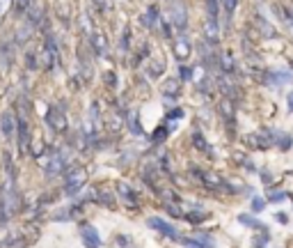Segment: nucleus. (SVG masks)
<instances>
[{
	"label": "nucleus",
	"mask_w": 293,
	"mask_h": 248,
	"mask_svg": "<svg viewBox=\"0 0 293 248\" xmlns=\"http://www.w3.org/2000/svg\"><path fill=\"white\" fill-rule=\"evenodd\" d=\"M119 195L124 198V202H126L131 209H138V200H135V193H133V188H131V186L119 184Z\"/></svg>",
	"instance_id": "nucleus-10"
},
{
	"label": "nucleus",
	"mask_w": 293,
	"mask_h": 248,
	"mask_svg": "<svg viewBox=\"0 0 293 248\" xmlns=\"http://www.w3.org/2000/svg\"><path fill=\"white\" fill-rule=\"evenodd\" d=\"M200 175V179L206 184V188H222L225 186V179L215 173H197Z\"/></svg>",
	"instance_id": "nucleus-7"
},
{
	"label": "nucleus",
	"mask_w": 293,
	"mask_h": 248,
	"mask_svg": "<svg viewBox=\"0 0 293 248\" xmlns=\"http://www.w3.org/2000/svg\"><path fill=\"white\" fill-rule=\"evenodd\" d=\"M92 46L96 53H106V37L101 33H94L92 35Z\"/></svg>",
	"instance_id": "nucleus-17"
},
{
	"label": "nucleus",
	"mask_w": 293,
	"mask_h": 248,
	"mask_svg": "<svg viewBox=\"0 0 293 248\" xmlns=\"http://www.w3.org/2000/svg\"><path fill=\"white\" fill-rule=\"evenodd\" d=\"M266 242H268V232H264L261 239H254V248H266Z\"/></svg>",
	"instance_id": "nucleus-27"
},
{
	"label": "nucleus",
	"mask_w": 293,
	"mask_h": 248,
	"mask_svg": "<svg viewBox=\"0 0 293 248\" xmlns=\"http://www.w3.org/2000/svg\"><path fill=\"white\" fill-rule=\"evenodd\" d=\"M163 94L165 97H176L179 94V81H174V78H170V81H165V85H163Z\"/></svg>",
	"instance_id": "nucleus-16"
},
{
	"label": "nucleus",
	"mask_w": 293,
	"mask_h": 248,
	"mask_svg": "<svg viewBox=\"0 0 293 248\" xmlns=\"http://www.w3.org/2000/svg\"><path fill=\"white\" fill-rule=\"evenodd\" d=\"M238 223H243V225H247V228H254V230H264V223L257 221L254 216L250 214H240L238 216Z\"/></svg>",
	"instance_id": "nucleus-15"
},
{
	"label": "nucleus",
	"mask_w": 293,
	"mask_h": 248,
	"mask_svg": "<svg viewBox=\"0 0 293 248\" xmlns=\"http://www.w3.org/2000/svg\"><path fill=\"white\" fill-rule=\"evenodd\" d=\"M289 106H291V110H293V92L289 94Z\"/></svg>",
	"instance_id": "nucleus-34"
},
{
	"label": "nucleus",
	"mask_w": 293,
	"mask_h": 248,
	"mask_svg": "<svg viewBox=\"0 0 293 248\" xmlns=\"http://www.w3.org/2000/svg\"><path fill=\"white\" fill-rule=\"evenodd\" d=\"M273 138H275V142H277V147L280 149H291L293 138L287 134V131H277V134H273Z\"/></svg>",
	"instance_id": "nucleus-13"
},
{
	"label": "nucleus",
	"mask_w": 293,
	"mask_h": 248,
	"mask_svg": "<svg viewBox=\"0 0 293 248\" xmlns=\"http://www.w3.org/2000/svg\"><path fill=\"white\" fill-rule=\"evenodd\" d=\"M16 129H19L21 152H26V149H28V141H30V136H28V124H26V120H19V122H16Z\"/></svg>",
	"instance_id": "nucleus-12"
},
{
	"label": "nucleus",
	"mask_w": 293,
	"mask_h": 248,
	"mask_svg": "<svg viewBox=\"0 0 293 248\" xmlns=\"http://www.w3.org/2000/svg\"><path fill=\"white\" fill-rule=\"evenodd\" d=\"M106 78H108V83H110V85H115V74H108Z\"/></svg>",
	"instance_id": "nucleus-33"
},
{
	"label": "nucleus",
	"mask_w": 293,
	"mask_h": 248,
	"mask_svg": "<svg viewBox=\"0 0 293 248\" xmlns=\"http://www.w3.org/2000/svg\"><path fill=\"white\" fill-rule=\"evenodd\" d=\"M193 142H195V147L202 149V152H211V145L204 141V136H202V134H195L193 136Z\"/></svg>",
	"instance_id": "nucleus-20"
},
{
	"label": "nucleus",
	"mask_w": 293,
	"mask_h": 248,
	"mask_svg": "<svg viewBox=\"0 0 293 248\" xmlns=\"http://www.w3.org/2000/svg\"><path fill=\"white\" fill-rule=\"evenodd\" d=\"M146 225L151 230H158L160 235H165L167 239H179V232H176V228L174 225H170V223L165 221V218H160V216H149L146 218Z\"/></svg>",
	"instance_id": "nucleus-3"
},
{
	"label": "nucleus",
	"mask_w": 293,
	"mask_h": 248,
	"mask_svg": "<svg viewBox=\"0 0 293 248\" xmlns=\"http://www.w3.org/2000/svg\"><path fill=\"white\" fill-rule=\"evenodd\" d=\"M190 41L188 39H176L174 41V55L179 58V60H188V55H190Z\"/></svg>",
	"instance_id": "nucleus-8"
},
{
	"label": "nucleus",
	"mask_w": 293,
	"mask_h": 248,
	"mask_svg": "<svg viewBox=\"0 0 293 248\" xmlns=\"http://www.w3.org/2000/svg\"><path fill=\"white\" fill-rule=\"evenodd\" d=\"M270 76H275V85H284V83L291 81V74L289 71H282V69H277V71H270Z\"/></svg>",
	"instance_id": "nucleus-18"
},
{
	"label": "nucleus",
	"mask_w": 293,
	"mask_h": 248,
	"mask_svg": "<svg viewBox=\"0 0 293 248\" xmlns=\"http://www.w3.org/2000/svg\"><path fill=\"white\" fill-rule=\"evenodd\" d=\"M117 242H119V246H124V248L128 246V239H126V237H117Z\"/></svg>",
	"instance_id": "nucleus-32"
},
{
	"label": "nucleus",
	"mask_w": 293,
	"mask_h": 248,
	"mask_svg": "<svg viewBox=\"0 0 293 248\" xmlns=\"http://www.w3.org/2000/svg\"><path fill=\"white\" fill-rule=\"evenodd\" d=\"M87 181V173L83 168H71L67 173V195H76Z\"/></svg>",
	"instance_id": "nucleus-2"
},
{
	"label": "nucleus",
	"mask_w": 293,
	"mask_h": 248,
	"mask_svg": "<svg viewBox=\"0 0 293 248\" xmlns=\"http://www.w3.org/2000/svg\"><path fill=\"white\" fill-rule=\"evenodd\" d=\"M80 237H83V244L87 248H101V237H99V230L94 225H83L80 228Z\"/></svg>",
	"instance_id": "nucleus-4"
},
{
	"label": "nucleus",
	"mask_w": 293,
	"mask_h": 248,
	"mask_svg": "<svg viewBox=\"0 0 293 248\" xmlns=\"http://www.w3.org/2000/svg\"><path fill=\"white\" fill-rule=\"evenodd\" d=\"M156 16H158V14H156V7H149V12H146V14H145V19H142V21H145V26L151 28V26H153V21H156Z\"/></svg>",
	"instance_id": "nucleus-25"
},
{
	"label": "nucleus",
	"mask_w": 293,
	"mask_h": 248,
	"mask_svg": "<svg viewBox=\"0 0 293 248\" xmlns=\"http://www.w3.org/2000/svg\"><path fill=\"white\" fill-rule=\"evenodd\" d=\"M16 207H19V195L14 191V175H9V179L0 193V221H7L16 212Z\"/></svg>",
	"instance_id": "nucleus-1"
},
{
	"label": "nucleus",
	"mask_w": 293,
	"mask_h": 248,
	"mask_svg": "<svg viewBox=\"0 0 293 248\" xmlns=\"http://www.w3.org/2000/svg\"><path fill=\"white\" fill-rule=\"evenodd\" d=\"M167 117H170V120H179V117H183V110H172Z\"/></svg>",
	"instance_id": "nucleus-31"
},
{
	"label": "nucleus",
	"mask_w": 293,
	"mask_h": 248,
	"mask_svg": "<svg viewBox=\"0 0 293 248\" xmlns=\"http://www.w3.org/2000/svg\"><path fill=\"white\" fill-rule=\"evenodd\" d=\"M64 168V159L62 154H53L51 156V163H48V175H58Z\"/></svg>",
	"instance_id": "nucleus-14"
},
{
	"label": "nucleus",
	"mask_w": 293,
	"mask_h": 248,
	"mask_svg": "<svg viewBox=\"0 0 293 248\" xmlns=\"http://www.w3.org/2000/svg\"><path fill=\"white\" fill-rule=\"evenodd\" d=\"M275 218H277V223H282V225H287V223H289V216L284 214V212H277V214H275Z\"/></svg>",
	"instance_id": "nucleus-29"
},
{
	"label": "nucleus",
	"mask_w": 293,
	"mask_h": 248,
	"mask_svg": "<svg viewBox=\"0 0 293 248\" xmlns=\"http://www.w3.org/2000/svg\"><path fill=\"white\" fill-rule=\"evenodd\" d=\"M14 129H16V122H14V117H12V113H5L2 117H0V131H2V136H9L14 134Z\"/></svg>",
	"instance_id": "nucleus-9"
},
{
	"label": "nucleus",
	"mask_w": 293,
	"mask_h": 248,
	"mask_svg": "<svg viewBox=\"0 0 293 248\" xmlns=\"http://www.w3.org/2000/svg\"><path fill=\"white\" fill-rule=\"evenodd\" d=\"M195 237L200 239V244H202L204 248H215V239H213L211 235H202V232H200V235H195Z\"/></svg>",
	"instance_id": "nucleus-22"
},
{
	"label": "nucleus",
	"mask_w": 293,
	"mask_h": 248,
	"mask_svg": "<svg viewBox=\"0 0 293 248\" xmlns=\"http://www.w3.org/2000/svg\"><path fill=\"white\" fill-rule=\"evenodd\" d=\"M220 5H222V9L232 16L234 9H236V5H238V0H220Z\"/></svg>",
	"instance_id": "nucleus-24"
},
{
	"label": "nucleus",
	"mask_w": 293,
	"mask_h": 248,
	"mask_svg": "<svg viewBox=\"0 0 293 248\" xmlns=\"http://www.w3.org/2000/svg\"><path fill=\"white\" fill-rule=\"evenodd\" d=\"M48 124L55 129V131H67V117L60 113V110H51L48 113Z\"/></svg>",
	"instance_id": "nucleus-6"
},
{
	"label": "nucleus",
	"mask_w": 293,
	"mask_h": 248,
	"mask_svg": "<svg viewBox=\"0 0 293 248\" xmlns=\"http://www.w3.org/2000/svg\"><path fill=\"white\" fill-rule=\"evenodd\" d=\"M252 141H254V145H257V147H270V145L275 142V138H273V134H270V131H261V134L254 136Z\"/></svg>",
	"instance_id": "nucleus-11"
},
{
	"label": "nucleus",
	"mask_w": 293,
	"mask_h": 248,
	"mask_svg": "<svg viewBox=\"0 0 293 248\" xmlns=\"http://www.w3.org/2000/svg\"><path fill=\"white\" fill-rule=\"evenodd\" d=\"M206 9H208V19H215V21H218L220 0H206Z\"/></svg>",
	"instance_id": "nucleus-21"
},
{
	"label": "nucleus",
	"mask_w": 293,
	"mask_h": 248,
	"mask_svg": "<svg viewBox=\"0 0 293 248\" xmlns=\"http://www.w3.org/2000/svg\"><path fill=\"white\" fill-rule=\"evenodd\" d=\"M284 198H287V193H270L268 195V200L270 202H280V200H284Z\"/></svg>",
	"instance_id": "nucleus-28"
},
{
	"label": "nucleus",
	"mask_w": 293,
	"mask_h": 248,
	"mask_svg": "<svg viewBox=\"0 0 293 248\" xmlns=\"http://www.w3.org/2000/svg\"><path fill=\"white\" fill-rule=\"evenodd\" d=\"M163 136H167V127H165V129H163V127H160V129H156V136H153V138H156V141H160Z\"/></svg>",
	"instance_id": "nucleus-30"
},
{
	"label": "nucleus",
	"mask_w": 293,
	"mask_h": 248,
	"mask_svg": "<svg viewBox=\"0 0 293 248\" xmlns=\"http://www.w3.org/2000/svg\"><path fill=\"white\" fill-rule=\"evenodd\" d=\"M264 209H266V200H264V198H254L252 200V212L259 214V212H264Z\"/></svg>",
	"instance_id": "nucleus-26"
},
{
	"label": "nucleus",
	"mask_w": 293,
	"mask_h": 248,
	"mask_svg": "<svg viewBox=\"0 0 293 248\" xmlns=\"http://www.w3.org/2000/svg\"><path fill=\"white\" fill-rule=\"evenodd\" d=\"M99 200L103 202L106 207H113V205H115V195L110 193L108 188H101V191H99Z\"/></svg>",
	"instance_id": "nucleus-19"
},
{
	"label": "nucleus",
	"mask_w": 293,
	"mask_h": 248,
	"mask_svg": "<svg viewBox=\"0 0 293 248\" xmlns=\"http://www.w3.org/2000/svg\"><path fill=\"white\" fill-rule=\"evenodd\" d=\"M186 21H188V16H186V7L181 5L179 0L172 5V23L176 28H186Z\"/></svg>",
	"instance_id": "nucleus-5"
},
{
	"label": "nucleus",
	"mask_w": 293,
	"mask_h": 248,
	"mask_svg": "<svg viewBox=\"0 0 293 248\" xmlns=\"http://www.w3.org/2000/svg\"><path fill=\"white\" fill-rule=\"evenodd\" d=\"M181 244H183L186 248H204L200 244V239H197V237H183V239H181Z\"/></svg>",
	"instance_id": "nucleus-23"
}]
</instances>
